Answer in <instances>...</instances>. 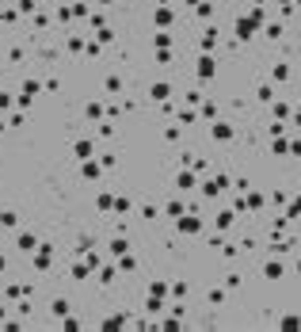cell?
<instances>
[{
  "instance_id": "5b68a950",
  "label": "cell",
  "mask_w": 301,
  "mask_h": 332,
  "mask_svg": "<svg viewBox=\"0 0 301 332\" xmlns=\"http://www.w3.org/2000/svg\"><path fill=\"white\" fill-rule=\"evenodd\" d=\"M179 229H183V233H195V229H199V221H195V218H183V221H179Z\"/></svg>"
},
{
  "instance_id": "7a4b0ae2",
  "label": "cell",
  "mask_w": 301,
  "mask_h": 332,
  "mask_svg": "<svg viewBox=\"0 0 301 332\" xmlns=\"http://www.w3.org/2000/svg\"><path fill=\"white\" fill-rule=\"evenodd\" d=\"M76 157H80V160L92 157V142H76Z\"/></svg>"
},
{
  "instance_id": "3957f363",
  "label": "cell",
  "mask_w": 301,
  "mask_h": 332,
  "mask_svg": "<svg viewBox=\"0 0 301 332\" xmlns=\"http://www.w3.org/2000/svg\"><path fill=\"white\" fill-rule=\"evenodd\" d=\"M157 23H160V27H168V23H172V12H168V8H160V12H157Z\"/></svg>"
},
{
  "instance_id": "52a82bcc",
  "label": "cell",
  "mask_w": 301,
  "mask_h": 332,
  "mask_svg": "<svg viewBox=\"0 0 301 332\" xmlns=\"http://www.w3.org/2000/svg\"><path fill=\"white\" fill-rule=\"evenodd\" d=\"M214 134L221 138V142H225V138H233V126H214Z\"/></svg>"
},
{
  "instance_id": "ba28073f",
  "label": "cell",
  "mask_w": 301,
  "mask_h": 332,
  "mask_svg": "<svg viewBox=\"0 0 301 332\" xmlns=\"http://www.w3.org/2000/svg\"><path fill=\"white\" fill-rule=\"evenodd\" d=\"M290 214H301V199H294V206H290Z\"/></svg>"
},
{
  "instance_id": "8992f818",
  "label": "cell",
  "mask_w": 301,
  "mask_h": 332,
  "mask_svg": "<svg viewBox=\"0 0 301 332\" xmlns=\"http://www.w3.org/2000/svg\"><path fill=\"white\" fill-rule=\"evenodd\" d=\"M252 27H256V19H240V38H248V35H252Z\"/></svg>"
},
{
  "instance_id": "277c9868",
  "label": "cell",
  "mask_w": 301,
  "mask_h": 332,
  "mask_svg": "<svg viewBox=\"0 0 301 332\" xmlns=\"http://www.w3.org/2000/svg\"><path fill=\"white\" fill-rule=\"evenodd\" d=\"M168 92H172L168 84H157V88H153V100H168Z\"/></svg>"
},
{
  "instance_id": "6da1fadb",
  "label": "cell",
  "mask_w": 301,
  "mask_h": 332,
  "mask_svg": "<svg viewBox=\"0 0 301 332\" xmlns=\"http://www.w3.org/2000/svg\"><path fill=\"white\" fill-rule=\"evenodd\" d=\"M199 76H214V61H210V58L199 61Z\"/></svg>"
}]
</instances>
